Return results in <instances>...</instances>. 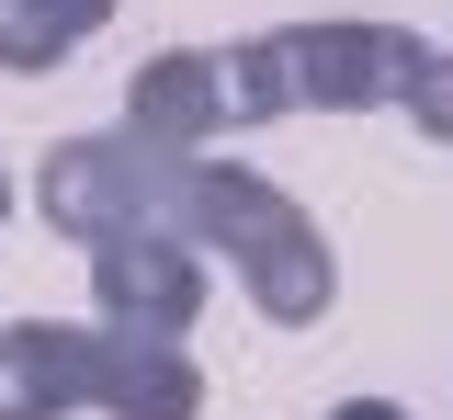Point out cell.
<instances>
[{
	"label": "cell",
	"instance_id": "obj_3",
	"mask_svg": "<svg viewBox=\"0 0 453 420\" xmlns=\"http://www.w3.org/2000/svg\"><path fill=\"white\" fill-rule=\"evenodd\" d=\"M91 307H103V330L193 341V318H204V250L181 228H113V239H91Z\"/></svg>",
	"mask_w": 453,
	"mask_h": 420
},
{
	"label": "cell",
	"instance_id": "obj_8",
	"mask_svg": "<svg viewBox=\"0 0 453 420\" xmlns=\"http://www.w3.org/2000/svg\"><path fill=\"white\" fill-rule=\"evenodd\" d=\"M396 114H408V125H431V136L453 148V58H419V68H408V91H396Z\"/></svg>",
	"mask_w": 453,
	"mask_h": 420
},
{
	"label": "cell",
	"instance_id": "obj_5",
	"mask_svg": "<svg viewBox=\"0 0 453 420\" xmlns=\"http://www.w3.org/2000/svg\"><path fill=\"white\" fill-rule=\"evenodd\" d=\"M226 125V58L216 46H170L125 80V136H148V148H204Z\"/></svg>",
	"mask_w": 453,
	"mask_h": 420
},
{
	"label": "cell",
	"instance_id": "obj_9",
	"mask_svg": "<svg viewBox=\"0 0 453 420\" xmlns=\"http://www.w3.org/2000/svg\"><path fill=\"white\" fill-rule=\"evenodd\" d=\"M329 420H408V409H386V398H351V409H329Z\"/></svg>",
	"mask_w": 453,
	"mask_h": 420
},
{
	"label": "cell",
	"instance_id": "obj_6",
	"mask_svg": "<svg viewBox=\"0 0 453 420\" xmlns=\"http://www.w3.org/2000/svg\"><path fill=\"white\" fill-rule=\"evenodd\" d=\"M68 409H91V330L68 318L0 330V420H68Z\"/></svg>",
	"mask_w": 453,
	"mask_h": 420
},
{
	"label": "cell",
	"instance_id": "obj_2",
	"mask_svg": "<svg viewBox=\"0 0 453 420\" xmlns=\"http://www.w3.org/2000/svg\"><path fill=\"white\" fill-rule=\"evenodd\" d=\"M431 58L408 23H283L226 58V114L283 125V114H374L408 91V68Z\"/></svg>",
	"mask_w": 453,
	"mask_h": 420
},
{
	"label": "cell",
	"instance_id": "obj_1",
	"mask_svg": "<svg viewBox=\"0 0 453 420\" xmlns=\"http://www.w3.org/2000/svg\"><path fill=\"white\" fill-rule=\"evenodd\" d=\"M159 216H170L193 250H226L238 284H250V307H261L273 330H306V318H329V307H340V261H329L318 216H306L283 182L238 171V159L159 148Z\"/></svg>",
	"mask_w": 453,
	"mask_h": 420
},
{
	"label": "cell",
	"instance_id": "obj_10",
	"mask_svg": "<svg viewBox=\"0 0 453 420\" xmlns=\"http://www.w3.org/2000/svg\"><path fill=\"white\" fill-rule=\"evenodd\" d=\"M0 228H12V171H0Z\"/></svg>",
	"mask_w": 453,
	"mask_h": 420
},
{
	"label": "cell",
	"instance_id": "obj_4",
	"mask_svg": "<svg viewBox=\"0 0 453 420\" xmlns=\"http://www.w3.org/2000/svg\"><path fill=\"white\" fill-rule=\"evenodd\" d=\"M91 409L113 420H193L204 409V363L148 330H91Z\"/></svg>",
	"mask_w": 453,
	"mask_h": 420
},
{
	"label": "cell",
	"instance_id": "obj_7",
	"mask_svg": "<svg viewBox=\"0 0 453 420\" xmlns=\"http://www.w3.org/2000/svg\"><path fill=\"white\" fill-rule=\"evenodd\" d=\"M113 0H0V68H68L80 58V35H103Z\"/></svg>",
	"mask_w": 453,
	"mask_h": 420
}]
</instances>
